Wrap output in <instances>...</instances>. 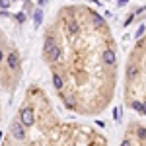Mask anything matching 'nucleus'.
Here are the masks:
<instances>
[{"mask_svg": "<svg viewBox=\"0 0 146 146\" xmlns=\"http://www.w3.org/2000/svg\"><path fill=\"white\" fill-rule=\"evenodd\" d=\"M20 123H22L25 129H31L35 125V115L29 107H22V109H20Z\"/></svg>", "mask_w": 146, "mask_h": 146, "instance_id": "obj_1", "label": "nucleus"}, {"mask_svg": "<svg viewBox=\"0 0 146 146\" xmlns=\"http://www.w3.org/2000/svg\"><path fill=\"white\" fill-rule=\"evenodd\" d=\"M12 136H14L16 140H25V127H23L20 121L12 125Z\"/></svg>", "mask_w": 146, "mask_h": 146, "instance_id": "obj_2", "label": "nucleus"}, {"mask_svg": "<svg viewBox=\"0 0 146 146\" xmlns=\"http://www.w3.org/2000/svg\"><path fill=\"white\" fill-rule=\"evenodd\" d=\"M6 64H8V68H12V70H18V68H20V55H18L16 51H12L10 55L6 56Z\"/></svg>", "mask_w": 146, "mask_h": 146, "instance_id": "obj_3", "label": "nucleus"}, {"mask_svg": "<svg viewBox=\"0 0 146 146\" xmlns=\"http://www.w3.org/2000/svg\"><path fill=\"white\" fill-rule=\"evenodd\" d=\"M53 88L56 92H62V88H64V80L58 72H53Z\"/></svg>", "mask_w": 146, "mask_h": 146, "instance_id": "obj_4", "label": "nucleus"}, {"mask_svg": "<svg viewBox=\"0 0 146 146\" xmlns=\"http://www.w3.org/2000/svg\"><path fill=\"white\" fill-rule=\"evenodd\" d=\"M41 20H43V14H41L39 10H35V23H39Z\"/></svg>", "mask_w": 146, "mask_h": 146, "instance_id": "obj_5", "label": "nucleus"}, {"mask_svg": "<svg viewBox=\"0 0 146 146\" xmlns=\"http://www.w3.org/2000/svg\"><path fill=\"white\" fill-rule=\"evenodd\" d=\"M10 4H12V0H0V6L2 8H10Z\"/></svg>", "mask_w": 146, "mask_h": 146, "instance_id": "obj_6", "label": "nucleus"}, {"mask_svg": "<svg viewBox=\"0 0 146 146\" xmlns=\"http://www.w3.org/2000/svg\"><path fill=\"white\" fill-rule=\"evenodd\" d=\"M144 29H146L144 25H140V27H138V31H136V37H140V35L144 33Z\"/></svg>", "mask_w": 146, "mask_h": 146, "instance_id": "obj_7", "label": "nucleus"}, {"mask_svg": "<svg viewBox=\"0 0 146 146\" xmlns=\"http://www.w3.org/2000/svg\"><path fill=\"white\" fill-rule=\"evenodd\" d=\"M18 22H20V23L25 22V14H23V12H22V14H18Z\"/></svg>", "mask_w": 146, "mask_h": 146, "instance_id": "obj_8", "label": "nucleus"}, {"mask_svg": "<svg viewBox=\"0 0 146 146\" xmlns=\"http://www.w3.org/2000/svg\"><path fill=\"white\" fill-rule=\"evenodd\" d=\"M4 58H6V55H4V51L0 49V64H2V60H4Z\"/></svg>", "mask_w": 146, "mask_h": 146, "instance_id": "obj_9", "label": "nucleus"}]
</instances>
